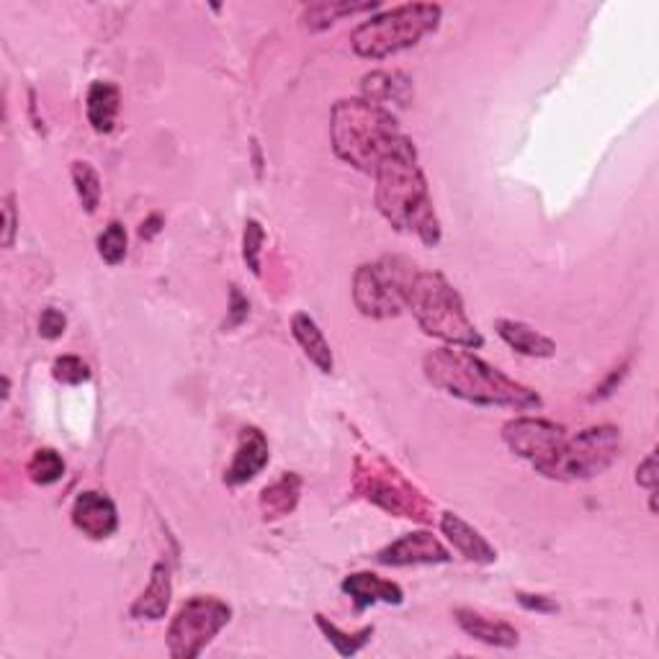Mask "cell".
<instances>
[{
    "label": "cell",
    "mask_w": 659,
    "mask_h": 659,
    "mask_svg": "<svg viewBox=\"0 0 659 659\" xmlns=\"http://www.w3.org/2000/svg\"><path fill=\"white\" fill-rule=\"evenodd\" d=\"M376 206L399 232H410L428 248H439L441 221L435 217L431 189L410 137L376 168Z\"/></svg>",
    "instance_id": "cell-1"
},
{
    "label": "cell",
    "mask_w": 659,
    "mask_h": 659,
    "mask_svg": "<svg viewBox=\"0 0 659 659\" xmlns=\"http://www.w3.org/2000/svg\"><path fill=\"white\" fill-rule=\"evenodd\" d=\"M423 372L428 382L451 397L482 407H513V410H536L542 407V397L536 391L523 387L477 359L469 351H454V348H435L425 355Z\"/></svg>",
    "instance_id": "cell-2"
},
{
    "label": "cell",
    "mask_w": 659,
    "mask_h": 659,
    "mask_svg": "<svg viewBox=\"0 0 659 659\" xmlns=\"http://www.w3.org/2000/svg\"><path fill=\"white\" fill-rule=\"evenodd\" d=\"M330 137L338 158L366 175H374L382 160L405 143L397 116L366 99H345L332 106Z\"/></svg>",
    "instance_id": "cell-3"
},
{
    "label": "cell",
    "mask_w": 659,
    "mask_h": 659,
    "mask_svg": "<svg viewBox=\"0 0 659 659\" xmlns=\"http://www.w3.org/2000/svg\"><path fill=\"white\" fill-rule=\"evenodd\" d=\"M405 307L428 336L462 348L485 345V338L466 315L462 296L441 273L414 271L410 286H407Z\"/></svg>",
    "instance_id": "cell-4"
},
{
    "label": "cell",
    "mask_w": 659,
    "mask_h": 659,
    "mask_svg": "<svg viewBox=\"0 0 659 659\" xmlns=\"http://www.w3.org/2000/svg\"><path fill=\"white\" fill-rule=\"evenodd\" d=\"M443 9L435 3H407L368 19L351 34L353 52L368 59H384L410 49L439 29Z\"/></svg>",
    "instance_id": "cell-5"
},
{
    "label": "cell",
    "mask_w": 659,
    "mask_h": 659,
    "mask_svg": "<svg viewBox=\"0 0 659 659\" xmlns=\"http://www.w3.org/2000/svg\"><path fill=\"white\" fill-rule=\"evenodd\" d=\"M353 490L389 515L410 518L418 523L433 521V505L425 495L402 471L376 454L355 456Z\"/></svg>",
    "instance_id": "cell-6"
},
{
    "label": "cell",
    "mask_w": 659,
    "mask_h": 659,
    "mask_svg": "<svg viewBox=\"0 0 659 659\" xmlns=\"http://www.w3.org/2000/svg\"><path fill=\"white\" fill-rule=\"evenodd\" d=\"M621 431L616 425H595L561 443L557 454L546 462L538 474L559 482H577L603 474L618 458Z\"/></svg>",
    "instance_id": "cell-7"
},
{
    "label": "cell",
    "mask_w": 659,
    "mask_h": 659,
    "mask_svg": "<svg viewBox=\"0 0 659 659\" xmlns=\"http://www.w3.org/2000/svg\"><path fill=\"white\" fill-rule=\"evenodd\" d=\"M414 276V265L402 258H382L379 263H366L353 276V302L361 315L372 320L397 317L405 309L407 286Z\"/></svg>",
    "instance_id": "cell-8"
},
{
    "label": "cell",
    "mask_w": 659,
    "mask_h": 659,
    "mask_svg": "<svg viewBox=\"0 0 659 659\" xmlns=\"http://www.w3.org/2000/svg\"><path fill=\"white\" fill-rule=\"evenodd\" d=\"M232 609L214 595H196L181 605L168 628V651L173 659H194L229 624Z\"/></svg>",
    "instance_id": "cell-9"
},
{
    "label": "cell",
    "mask_w": 659,
    "mask_h": 659,
    "mask_svg": "<svg viewBox=\"0 0 659 659\" xmlns=\"http://www.w3.org/2000/svg\"><path fill=\"white\" fill-rule=\"evenodd\" d=\"M502 441L508 448L525 462H531L536 469L549 462L557 454L561 443L567 441V431L552 420L542 418H515L502 428Z\"/></svg>",
    "instance_id": "cell-10"
},
{
    "label": "cell",
    "mask_w": 659,
    "mask_h": 659,
    "mask_svg": "<svg viewBox=\"0 0 659 659\" xmlns=\"http://www.w3.org/2000/svg\"><path fill=\"white\" fill-rule=\"evenodd\" d=\"M376 561L387 567L446 565V561H451V554L446 552V546L433 536V533L414 531V533H405L399 542L384 546V549L376 554Z\"/></svg>",
    "instance_id": "cell-11"
},
{
    "label": "cell",
    "mask_w": 659,
    "mask_h": 659,
    "mask_svg": "<svg viewBox=\"0 0 659 659\" xmlns=\"http://www.w3.org/2000/svg\"><path fill=\"white\" fill-rule=\"evenodd\" d=\"M271 462V448L265 435L258 428H246L237 441V451L232 464L225 471V485L227 487H240L248 485L250 479H255L265 466Z\"/></svg>",
    "instance_id": "cell-12"
},
{
    "label": "cell",
    "mask_w": 659,
    "mask_h": 659,
    "mask_svg": "<svg viewBox=\"0 0 659 659\" xmlns=\"http://www.w3.org/2000/svg\"><path fill=\"white\" fill-rule=\"evenodd\" d=\"M72 523L88 538H95V542L109 538L118 525L114 500L103 492H80L76 498V505H72Z\"/></svg>",
    "instance_id": "cell-13"
},
{
    "label": "cell",
    "mask_w": 659,
    "mask_h": 659,
    "mask_svg": "<svg viewBox=\"0 0 659 659\" xmlns=\"http://www.w3.org/2000/svg\"><path fill=\"white\" fill-rule=\"evenodd\" d=\"M343 592L348 598H351L359 611L372 609V605H376V603L399 605L405 601V592L397 582L382 580V577L374 575V572L348 575L343 580Z\"/></svg>",
    "instance_id": "cell-14"
},
{
    "label": "cell",
    "mask_w": 659,
    "mask_h": 659,
    "mask_svg": "<svg viewBox=\"0 0 659 659\" xmlns=\"http://www.w3.org/2000/svg\"><path fill=\"white\" fill-rule=\"evenodd\" d=\"M441 531L464 559L477 561V565H492V561L498 559V552L492 549L482 533L466 523L464 518H458L456 513L441 515Z\"/></svg>",
    "instance_id": "cell-15"
},
{
    "label": "cell",
    "mask_w": 659,
    "mask_h": 659,
    "mask_svg": "<svg viewBox=\"0 0 659 659\" xmlns=\"http://www.w3.org/2000/svg\"><path fill=\"white\" fill-rule=\"evenodd\" d=\"M170 598H173V582H170V567L166 561H158L150 572V584L143 590L135 605L129 609V616L137 621H160L166 616Z\"/></svg>",
    "instance_id": "cell-16"
},
{
    "label": "cell",
    "mask_w": 659,
    "mask_h": 659,
    "mask_svg": "<svg viewBox=\"0 0 659 659\" xmlns=\"http://www.w3.org/2000/svg\"><path fill=\"white\" fill-rule=\"evenodd\" d=\"M454 616H456V624L462 626L471 639L490 644V647H505V649L518 644V628L505 624V621H492L471 609H456Z\"/></svg>",
    "instance_id": "cell-17"
},
{
    "label": "cell",
    "mask_w": 659,
    "mask_h": 659,
    "mask_svg": "<svg viewBox=\"0 0 659 659\" xmlns=\"http://www.w3.org/2000/svg\"><path fill=\"white\" fill-rule=\"evenodd\" d=\"M495 330H498V336L521 355H531V359H552V355L557 353V345H554L552 338H546L544 332L529 328L525 322L498 320L495 322Z\"/></svg>",
    "instance_id": "cell-18"
},
{
    "label": "cell",
    "mask_w": 659,
    "mask_h": 659,
    "mask_svg": "<svg viewBox=\"0 0 659 659\" xmlns=\"http://www.w3.org/2000/svg\"><path fill=\"white\" fill-rule=\"evenodd\" d=\"M302 498V477L296 471H284L276 482H271L261 492V513L265 521H279L294 513Z\"/></svg>",
    "instance_id": "cell-19"
},
{
    "label": "cell",
    "mask_w": 659,
    "mask_h": 659,
    "mask_svg": "<svg viewBox=\"0 0 659 659\" xmlns=\"http://www.w3.org/2000/svg\"><path fill=\"white\" fill-rule=\"evenodd\" d=\"M292 332L294 340L302 345V351L307 353V359L320 368L322 374H332V351L330 343L325 340L320 325H317L307 313H296L292 317Z\"/></svg>",
    "instance_id": "cell-20"
},
{
    "label": "cell",
    "mask_w": 659,
    "mask_h": 659,
    "mask_svg": "<svg viewBox=\"0 0 659 659\" xmlns=\"http://www.w3.org/2000/svg\"><path fill=\"white\" fill-rule=\"evenodd\" d=\"M118 106H122V93H118L114 83H103V80H99V83L91 86L86 111L88 122H91V127L99 132V135H109V132L114 129Z\"/></svg>",
    "instance_id": "cell-21"
},
{
    "label": "cell",
    "mask_w": 659,
    "mask_h": 659,
    "mask_svg": "<svg viewBox=\"0 0 659 659\" xmlns=\"http://www.w3.org/2000/svg\"><path fill=\"white\" fill-rule=\"evenodd\" d=\"M374 9H379V3H374V0H366V3H317L309 5L305 21L313 32H322V29L336 24L340 16H353V13H364Z\"/></svg>",
    "instance_id": "cell-22"
},
{
    "label": "cell",
    "mask_w": 659,
    "mask_h": 659,
    "mask_svg": "<svg viewBox=\"0 0 659 659\" xmlns=\"http://www.w3.org/2000/svg\"><path fill=\"white\" fill-rule=\"evenodd\" d=\"M317 626H320V632L328 636V641L338 649L340 657L359 655V651L364 649L374 636V626L361 628V632H355V634H345V632H340L336 624H330V621L325 616H317Z\"/></svg>",
    "instance_id": "cell-23"
},
{
    "label": "cell",
    "mask_w": 659,
    "mask_h": 659,
    "mask_svg": "<svg viewBox=\"0 0 659 659\" xmlns=\"http://www.w3.org/2000/svg\"><path fill=\"white\" fill-rule=\"evenodd\" d=\"M26 471H29V479H32L34 485L49 487V485H55V482H59V479H63L65 462L55 448H39V451H34V456H32V462H29Z\"/></svg>",
    "instance_id": "cell-24"
},
{
    "label": "cell",
    "mask_w": 659,
    "mask_h": 659,
    "mask_svg": "<svg viewBox=\"0 0 659 659\" xmlns=\"http://www.w3.org/2000/svg\"><path fill=\"white\" fill-rule=\"evenodd\" d=\"M72 183H76L78 198L88 214H93L101 204V178L91 162H72Z\"/></svg>",
    "instance_id": "cell-25"
},
{
    "label": "cell",
    "mask_w": 659,
    "mask_h": 659,
    "mask_svg": "<svg viewBox=\"0 0 659 659\" xmlns=\"http://www.w3.org/2000/svg\"><path fill=\"white\" fill-rule=\"evenodd\" d=\"M402 88H407V80L399 76H389V72H372L364 78V99L374 103H389L402 101Z\"/></svg>",
    "instance_id": "cell-26"
},
{
    "label": "cell",
    "mask_w": 659,
    "mask_h": 659,
    "mask_svg": "<svg viewBox=\"0 0 659 659\" xmlns=\"http://www.w3.org/2000/svg\"><path fill=\"white\" fill-rule=\"evenodd\" d=\"M127 229L122 221H109V227L99 237V255L109 265H118L127 258Z\"/></svg>",
    "instance_id": "cell-27"
},
{
    "label": "cell",
    "mask_w": 659,
    "mask_h": 659,
    "mask_svg": "<svg viewBox=\"0 0 659 659\" xmlns=\"http://www.w3.org/2000/svg\"><path fill=\"white\" fill-rule=\"evenodd\" d=\"M52 376L59 384H70V387H78V384H83L91 379V368L83 359H78V355H59L55 359V364H52Z\"/></svg>",
    "instance_id": "cell-28"
},
{
    "label": "cell",
    "mask_w": 659,
    "mask_h": 659,
    "mask_svg": "<svg viewBox=\"0 0 659 659\" xmlns=\"http://www.w3.org/2000/svg\"><path fill=\"white\" fill-rule=\"evenodd\" d=\"M265 232L258 219H248L246 221V237H242V258H246L248 269L261 276V248H263Z\"/></svg>",
    "instance_id": "cell-29"
},
{
    "label": "cell",
    "mask_w": 659,
    "mask_h": 659,
    "mask_svg": "<svg viewBox=\"0 0 659 659\" xmlns=\"http://www.w3.org/2000/svg\"><path fill=\"white\" fill-rule=\"evenodd\" d=\"M65 328H68V317H65L59 309L55 307H47L39 317V336L47 338V340H57L63 338Z\"/></svg>",
    "instance_id": "cell-30"
},
{
    "label": "cell",
    "mask_w": 659,
    "mask_h": 659,
    "mask_svg": "<svg viewBox=\"0 0 659 659\" xmlns=\"http://www.w3.org/2000/svg\"><path fill=\"white\" fill-rule=\"evenodd\" d=\"M636 482L644 490L657 492V451H649L647 458L639 464V469H636Z\"/></svg>",
    "instance_id": "cell-31"
},
{
    "label": "cell",
    "mask_w": 659,
    "mask_h": 659,
    "mask_svg": "<svg viewBox=\"0 0 659 659\" xmlns=\"http://www.w3.org/2000/svg\"><path fill=\"white\" fill-rule=\"evenodd\" d=\"M248 299L240 294V288L232 286V294H229V320L225 322V330H232L242 320H248Z\"/></svg>",
    "instance_id": "cell-32"
},
{
    "label": "cell",
    "mask_w": 659,
    "mask_h": 659,
    "mask_svg": "<svg viewBox=\"0 0 659 659\" xmlns=\"http://www.w3.org/2000/svg\"><path fill=\"white\" fill-rule=\"evenodd\" d=\"M518 603L529 611H538V613H557L559 605L549 601L544 595H529V592H518Z\"/></svg>",
    "instance_id": "cell-33"
},
{
    "label": "cell",
    "mask_w": 659,
    "mask_h": 659,
    "mask_svg": "<svg viewBox=\"0 0 659 659\" xmlns=\"http://www.w3.org/2000/svg\"><path fill=\"white\" fill-rule=\"evenodd\" d=\"M3 214H5V235H3V246L11 248L13 246V235H16V212H13V196L5 198L3 204Z\"/></svg>",
    "instance_id": "cell-34"
},
{
    "label": "cell",
    "mask_w": 659,
    "mask_h": 659,
    "mask_svg": "<svg viewBox=\"0 0 659 659\" xmlns=\"http://www.w3.org/2000/svg\"><path fill=\"white\" fill-rule=\"evenodd\" d=\"M160 225H162V219L158 217V214H155V217H150V219L145 221L143 229H139V235H143L145 240H152V237L160 232Z\"/></svg>",
    "instance_id": "cell-35"
}]
</instances>
